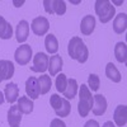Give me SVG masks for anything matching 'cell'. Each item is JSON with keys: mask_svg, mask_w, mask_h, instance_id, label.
Here are the masks:
<instances>
[{"mask_svg": "<svg viewBox=\"0 0 127 127\" xmlns=\"http://www.w3.org/2000/svg\"><path fill=\"white\" fill-rule=\"evenodd\" d=\"M17 105H18L19 111L22 112L23 114L32 113L33 107H34V104H33V102H32V99H29L28 97H20V98H18V104Z\"/></svg>", "mask_w": 127, "mask_h": 127, "instance_id": "7402d4cb", "label": "cell"}, {"mask_svg": "<svg viewBox=\"0 0 127 127\" xmlns=\"http://www.w3.org/2000/svg\"><path fill=\"white\" fill-rule=\"evenodd\" d=\"M70 111H71L70 102L65 98V99H64V104L61 105V108L56 112V116H57V117H67V116L70 114Z\"/></svg>", "mask_w": 127, "mask_h": 127, "instance_id": "83f0119b", "label": "cell"}, {"mask_svg": "<svg viewBox=\"0 0 127 127\" xmlns=\"http://www.w3.org/2000/svg\"><path fill=\"white\" fill-rule=\"evenodd\" d=\"M31 28L36 36H45L50 29V22L46 17H37L32 20Z\"/></svg>", "mask_w": 127, "mask_h": 127, "instance_id": "8992f818", "label": "cell"}, {"mask_svg": "<svg viewBox=\"0 0 127 127\" xmlns=\"http://www.w3.org/2000/svg\"><path fill=\"white\" fill-rule=\"evenodd\" d=\"M114 56L116 60L121 64H125L127 61V47L125 42H117L114 46Z\"/></svg>", "mask_w": 127, "mask_h": 127, "instance_id": "44dd1931", "label": "cell"}, {"mask_svg": "<svg viewBox=\"0 0 127 127\" xmlns=\"http://www.w3.org/2000/svg\"><path fill=\"white\" fill-rule=\"evenodd\" d=\"M22 112L19 111L18 105H12L8 111V123L10 125V127H17L20 125L22 121Z\"/></svg>", "mask_w": 127, "mask_h": 127, "instance_id": "2e32d148", "label": "cell"}, {"mask_svg": "<svg viewBox=\"0 0 127 127\" xmlns=\"http://www.w3.org/2000/svg\"><path fill=\"white\" fill-rule=\"evenodd\" d=\"M113 121H114V125L118 126V127H122L127 123V107L125 104L118 105V107L114 109Z\"/></svg>", "mask_w": 127, "mask_h": 127, "instance_id": "4fadbf2b", "label": "cell"}, {"mask_svg": "<svg viewBox=\"0 0 127 127\" xmlns=\"http://www.w3.org/2000/svg\"><path fill=\"white\" fill-rule=\"evenodd\" d=\"M29 36V23L27 20H20L15 29V38L19 43H23L27 41Z\"/></svg>", "mask_w": 127, "mask_h": 127, "instance_id": "7c38bea8", "label": "cell"}, {"mask_svg": "<svg viewBox=\"0 0 127 127\" xmlns=\"http://www.w3.org/2000/svg\"><path fill=\"white\" fill-rule=\"evenodd\" d=\"M43 6L48 14L64 15L66 13V3L64 0H45Z\"/></svg>", "mask_w": 127, "mask_h": 127, "instance_id": "5b68a950", "label": "cell"}, {"mask_svg": "<svg viewBox=\"0 0 127 127\" xmlns=\"http://www.w3.org/2000/svg\"><path fill=\"white\" fill-rule=\"evenodd\" d=\"M48 60L50 57L45 52H38L33 57V66H31V70L34 72H45L48 70Z\"/></svg>", "mask_w": 127, "mask_h": 127, "instance_id": "52a82bcc", "label": "cell"}, {"mask_svg": "<svg viewBox=\"0 0 127 127\" xmlns=\"http://www.w3.org/2000/svg\"><path fill=\"white\" fill-rule=\"evenodd\" d=\"M84 127H100V126L95 120H90V121H88L85 125H84Z\"/></svg>", "mask_w": 127, "mask_h": 127, "instance_id": "f546056e", "label": "cell"}, {"mask_svg": "<svg viewBox=\"0 0 127 127\" xmlns=\"http://www.w3.org/2000/svg\"><path fill=\"white\" fill-rule=\"evenodd\" d=\"M14 4H15V6H22V4H24V1H20V3H18V1H14Z\"/></svg>", "mask_w": 127, "mask_h": 127, "instance_id": "d6a6232c", "label": "cell"}, {"mask_svg": "<svg viewBox=\"0 0 127 127\" xmlns=\"http://www.w3.org/2000/svg\"><path fill=\"white\" fill-rule=\"evenodd\" d=\"M50 127H66V123L64 122L62 120H60V118H54L51 121Z\"/></svg>", "mask_w": 127, "mask_h": 127, "instance_id": "f1b7e54d", "label": "cell"}, {"mask_svg": "<svg viewBox=\"0 0 127 127\" xmlns=\"http://www.w3.org/2000/svg\"><path fill=\"white\" fill-rule=\"evenodd\" d=\"M26 93L27 97H29V99H37L39 97V85H38V80L34 76H29L26 81Z\"/></svg>", "mask_w": 127, "mask_h": 127, "instance_id": "ba28073f", "label": "cell"}, {"mask_svg": "<svg viewBox=\"0 0 127 127\" xmlns=\"http://www.w3.org/2000/svg\"><path fill=\"white\" fill-rule=\"evenodd\" d=\"M127 28V14L126 13H120L118 15H116L113 20V31L117 34L125 33V31Z\"/></svg>", "mask_w": 127, "mask_h": 127, "instance_id": "e0dca14e", "label": "cell"}, {"mask_svg": "<svg viewBox=\"0 0 127 127\" xmlns=\"http://www.w3.org/2000/svg\"><path fill=\"white\" fill-rule=\"evenodd\" d=\"M14 75V64L9 60H0V83L9 80Z\"/></svg>", "mask_w": 127, "mask_h": 127, "instance_id": "30bf717a", "label": "cell"}, {"mask_svg": "<svg viewBox=\"0 0 127 127\" xmlns=\"http://www.w3.org/2000/svg\"><path fill=\"white\" fill-rule=\"evenodd\" d=\"M95 29V18L93 15H85L81 19L80 23V31L81 34L84 36H90Z\"/></svg>", "mask_w": 127, "mask_h": 127, "instance_id": "5bb4252c", "label": "cell"}, {"mask_svg": "<svg viewBox=\"0 0 127 127\" xmlns=\"http://www.w3.org/2000/svg\"><path fill=\"white\" fill-rule=\"evenodd\" d=\"M38 85H39V94L45 95L50 92L51 87H52V80H51V76L50 75H46L43 74L42 76H39L38 79Z\"/></svg>", "mask_w": 127, "mask_h": 127, "instance_id": "603a6c76", "label": "cell"}, {"mask_svg": "<svg viewBox=\"0 0 127 127\" xmlns=\"http://www.w3.org/2000/svg\"><path fill=\"white\" fill-rule=\"evenodd\" d=\"M93 95L88 85L81 84L79 89V103H78V112L81 117H87L93 108Z\"/></svg>", "mask_w": 127, "mask_h": 127, "instance_id": "7a4b0ae2", "label": "cell"}, {"mask_svg": "<svg viewBox=\"0 0 127 127\" xmlns=\"http://www.w3.org/2000/svg\"><path fill=\"white\" fill-rule=\"evenodd\" d=\"M17 127H19V126H17Z\"/></svg>", "mask_w": 127, "mask_h": 127, "instance_id": "836d02e7", "label": "cell"}, {"mask_svg": "<svg viewBox=\"0 0 127 127\" xmlns=\"http://www.w3.org/2000/svg\"><path fill=\"white\" fill-rule=\"evenodd\" d=\"M78 89H79V85H78V81L75 79H67V85H66V89L64 92V97H66V99H74L78 94Z\"/></svg>", "mask_w": 127, "mask_h": 127, "instance_id": "ffe728a7", "label": "cell"}, {"mask_svg": "<svg viewBox=\"0 0 127 127\" xmlns=\"http://www.w3.org/2000/svg\"><path fill=\"white\" fill-rule=\"evenodd\" d=\"M13 36V28L6 19L0 15V38L1 39H10Z\"/></svg>", "mask_w": 127, "mask_h": 127, "instance_id": "ac0fdd59", "label": "cell"}, {"mask_svg": "<svg viewBox=\"0 0 127 127\" xmlns=\"http://www.w3.org/2000/svg\"><path fill=\"white\" fill-rule=\"evenodd\" d=\"M64 65L62 57L60 55H54L51 56L48 60V71H50V76H56L57 74L61 71Z\"/></svg>", "mask_w": 127, "mask_h": 127, "instance_id": "9a60e30c", "label": "cell"}, {"mask_svg": "<svg viewBox=\"0 0 127 127\" xmlns=\"http://www.w3.org/2000/svg\"><path fill=\"white\" fill-rule=\"evenodd\" d=\"M32 56H33V52H32V47L27 43L20 45L15 52H14V60L18 65H27V64L31 61Z\"/></svg>", "mask_w": 127, "mask_h": 127, "instance_id": "277c9868", "label": "cell"}, {"mask_svg": "<svg viewBox=\"0 0 127 127\" xmlns=\"http://www.w3.org/2000/svg\"><path fill=\"white\" fill-rule=\"evenodd\" d=\"M45 47L48 54H56L59 51V41L54 34H47L45 38Z\"/></svg>", "mask_w": 127, "mask_h": 127, "instance_id": "cb8c5ba5", "label": "cell"}, {"mask_svg": "<svg viewBox=\"0 0 127 127\" xmlns=\"http://www.w3.org/2000/svg\"><path fill=\"white\" fill-rule=\"evenodd\" d=\"M93 113L95 116H103L107 111V99H105L104 95L102 94H97V95H93Z\"/></svg>", "mask_w": 127, "mask_h": 127, "instance_id": "9c48e42d", "label": "cell"}, {"mask_svg": "<svg viewBox=\"0 0 127 127\" xmlns=\"http://www.w3.org/2000/svg\"><path fill=\"white\" fill-rule=\"evenodd\" d=\"M105 76L109 80H112L113 83H120L121 79H122L121 72L118 71V69L116 67V65L112 62H108L107 66H105Z\"/></svg>", "mask_w": 127, "mask_h": 127, "instance_id": "d6986e66", "label": "cell"}, {"mask_svg": "<svg viewBox=\"0 0 127 127\" xmlns=\"http://www.w3.org/2000/svg\"><path fill=\"white\" fill-rule=\"evenodd\" d=\"M55 85H56V89L57 92L60 93H64L66 89V85H67V78L65 74H59L57 78H56V81H55Z\"/></svg>", "mask_w": 127, "mask_h": 127, "instance_id": "d4e9b609", "label": "cell"}, {"mask_svg": "<svg viewBox=\"0 0 127 127\" xmlns=\"http://www.w3.org/2000/svg\"><path fill=\"white\" fill-rule=\"evenodd\" d=\"M102 127H116V125L112 122V121H107V122H104Z\"/></svg>", "mask_w": 127, "mask_h": 127, "instance_id": "4dcf8cb0", "label": "cell"}, {"mask_svg": "<svg viewBox=\"0 0 127 127\" xmlns=\"http://www.w3.org/2000/svg\"><path fill=\"white\" fill-rule=\"evenodd\" d=\"M94 9L100 23H108L116 14V8L109 0H97Z\"/></svg>", "mask_w": 127, "mask_h": 127, "instance_id": "3957f363", "label": "cell"}, {"mask_svg": "<svg viewBox=\"0 0 127 127\" xmlns=\"http://www.w3.org/2000/svg\"><path fill=\"white\" fill-rule=\"evenodd\" d=\"M100 85V79L97 74H90L88 78V88L92 89V92H97Z\"/></svg>", "mask_w": 127, "mask_h": 127, "instance_id": "484cf974", "label": "cell"}, {"mask_svg": "<svg viewBox=\"0 0 127 127\" xmlns=\"http://www.w3.org/2000/svg\"><path fill=\"white\" fill-rule=\"evenodd\" d=\"M64 99H65V98H61L59 94H52V95H51V98H50V104H51V107L54 108L55 113L61 108V105L64 104Z\"/></svg>", "mask_w": 127, "mask_h": 127, "instance_id": "4316f807", "label": "cell"}, {"mask_svg": "<svg viewBox=\"0 0 127 127\" xmlns=\"http://www.w3.org/2000/svg\"><path fill=\"white\" fill-rule=\"evenodd\" d=\"M67 54L70 59L76 60L79 64H84V62H87L89 57V50L80 37H72L69 41Z\"/></svg>", "mask_w": 127, "mask_h": 127, "instance_id": "6da1fadb", "label": "cell"}, {"mask_svg": "<svg viewBox=\"0 0 127 127\" xmlns=\"http://www.w3.org/2000/svg\"><path fill=\"white\" fill-rule=\"evenodd\" d=\"M4 100H5V98H4V94L0 92V104H3L4 103Z\"/></svg>", "mask_w": 127, "mask_h": 127, "instance_id": "1f68e13d", "label": "cell"}, {"mask_svg": "<svg viewBox=\"0 0 127 127\" xmlns=\"http://www.w3.org/2000/svg\"><path fill=\"white\" fill-rule=\"evenodd\" d=\"M4 97H5V100L8 103H15L18 100V97H19V88L15 83H9L5 85V89H4Z\"/></svg>", "mask_w": 127, "mask_h": 127, "instance_id": "8fae6325", "label": "cell"}]
</instances>
